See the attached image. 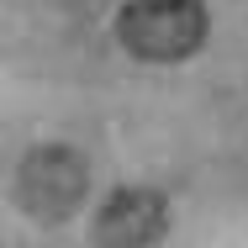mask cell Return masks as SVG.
<instances>
[{
    "mask_svg": "<svg viewBox=\"0 0 248 248\" xmlns=\"http://www.w3.org/2000/svg\"><path fill=\"white\" fill-rule=\"evenodd\" d=\"M116 43L148 63H180L206 43L201 0H127L116 16Z\"/></svg>",
    "mask_w": 248,
    "mask_h": 248,
    "instance_id": "cell-1",
    "label": "cell"
},
{
    "mask_svg": "<svg viewBox=\"0 0 248 248\" xmlns=\"http://www.w3.org/2000/svg\"><path fill=\"white\" fill-rule=\"evenodd\" d=\"M79 190H85V164H79L74 153L43 148V153H32V158L21 164V206H27L32 217H43V222L63 217V211L79 201Z\"/></svg>",
    "mask_w": 248,
    "mask_h": 248,
    "instance_id": "cell-2",
    "label": "cell"
},
{
    "mask_svg": "<svg viewBox=\"0 0 248 248\" xmlns=\"http://www.w3.org/2000/svg\"><path fill=\"white\" fill-rule=\"evenodd\" d=\"M164 232V196L153 190H116L95 222L100 248H148Z\"/></svg>",
    "mask_w": 248,
    "mask_h": 248,
    "instance_id": "cell-3",
    "label": "cell"
}]
</instances>
